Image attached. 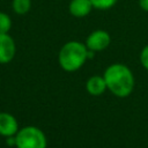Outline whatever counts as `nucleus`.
<instances>
[{"instance_id":"f257e3e1","label":"nucleus","mask_w":148,"mask_h":148,"mask_svg":"<svg viewBox=\"0 0 148 148\" xmlns=\"http://www.w3.org/2000/svg\"><path fill=\"white\" fill-rule=\"evenodd\" d=\"M103 77L108 89L117 97H127L134 89V76L132 71L124 64L110 65Z\"/></svg>"},{"instance_id":"f03ea898","label":"nucleus","mask_w":148,"mask_h":148,"mask_svg":"<svg viewBox=\"0 0 148 148\" xmlns=\"http://www.w3.org/2000/svg\"><path fill=\"white\" fill-rule=\"evenodd\" d=\"M88 59V49L84 43L69 40L65 43L58 54L60 67L66 72H75L83 66Z\"/></svg>"},{"instance_id":"7ed1b4c3","label":"nucleus","mask_w":148,"mask_h":148,"mask_svg":"<svg viewBox=\"0 0 148 148\" xmlns=\"http://www.w3.org/2000/svg\"><path fill=\"white\" fill-rule=\"evenodd\" d=\"M15 146L17 148H46L45 134L36 126H25L15 134Z\"/></svg>"},{"instance_id":"20e7f679","label":"nucleus","mask_w":148,"mask_h":148,"mask_svg":"<svg viewBox=\"0 0 148 148\" xmlns=\"http://www.w3.org/2000/svg\"><path fill=\"white\" fill-rule=\"evenodd\" d=\"M111 43V36L106 30L97 29L91 31L86 38V46L88 50L94 52H99L105 50Z\"/></svg>"},{"instance_id":"39448f33","label":"nucleus","mask_w":148,"mask_h":148,"mask_svg":"<svg viewBox=\"0 0 148 148\" xmlns=\"http://www.w3.org/2000/svg\"><path fill=\"white\" fill-rule=\"evenodd\" d=\"M16 53V45L9 34H0V64L10 62Z\"/></svg>"},{"instance_id":"423d86ee","label":"nucleus","mask_w":148,"mask_h":148,"mask_svg":"<svg viewBox=\"0 0 148 148\" xmlns=\"http://www.w3.org/2000/svg\"><path fill=\"white\" fill-rule=\"evenodd\" d=\"M18 131V124L16 118L7 112H0V135L14 136Z\"/></svg>"},{"instance_id":"0eeeda50","label":"nucleus","mask_w":148,"mask_h":148,"mask_svg":"<svg viewBox=\"0 0 148 148\" xmlns=\"http://www.w3.org/2000/svg\"><path fill=\"white\" fill-rule=\"evenodd\" d=\"M92 9L94 6L90 0H71L68 5L69 14L76 18H82L88 16Z\"/></svg>"},{"instance_id":"6e6552de","label":"nucleus","mask_w":148,"mask_h":148,"mask_svg":"<svg viewBox=\"0 0 148 148\" xmlns=\"http://www.w3.org/2000/svg\"><path fill=\"white\" fill-rule=\"evenodd\" d=\"M86 89L90 95L99 96L105 91V89H108V87L103 76L94 75L90 79H88V81L86 82Z\"/></svg>"},{"instance_id":"1a4fd4ad","label":"nucleus","mask_w":148,"mask_h":148,"mask_svg":"<svg viewBox=\"0 0 148 148\" xmlns=\"http://www.w3.org/2000/svg\"><path fill=\"white\" fill-rule=\"evenodd\" d=\"M31 0H12V9L16 15H25L31 9Z\"/></svg>"},{"instance_id":"9d476101","label":"nucleus","mask_w":148,"mask_h":148,"mask_svg":"<svg viewBox=\"0 0 148 148\" xmlns=\"http://www.w3.org/2000/svg\"><path fill=\"white\" fill-rule=\"evenodd\" d=\"M12 18L5 12H0V34H8L12 29Z\"/></svg>"},{"instance_id":"9b49d317","label":"nucleus","mask_w":148,"mask_h":148,"mask_svg":"<svg viewBox=\"0 0 148 148\" xmlns=\"http://www.w3.org/2000/svg\"><path fill=\"white\" fill-rule=\"evenodd\" d=\"M90 1L94 6V9H98V10L111 9L118 2V0H90Z\"/></svg>"},{"instance_id":"f8f14e48","label":"nucleus","mask_w":148,"mask_h":148,"mask_svg":"<svg viewBox=\"0 0 148 148\" xmlns=\"http://www.w3.org/2000/svg\"><path fill=\"white\" fill-rule=\"evenodd\" d=\"M140 62L148 71V45H146L140 52Z\"/></svg>"},{"instance_id":"ddd939ff","label":"nucleus","mask_w":148,"mask_h":148,"mask_svg":"<svg viewBox=\"0 0 148 148\" xmlns=\"http://www.w3.org/2000/svg\"><path fill=\"white\" fill-rule=\"evenodd\" d=\"M138 3L143 12H148V0H138Z\"/></svg>"},{"instance_id":"4468645a","label":"nucleus","mask_w":148,"mask_h":148,"mask_svg":"<svg viewBox=\"0 0 148 148\" xmlns=\"http://www.w3.org/2000/svg\"><path fill=\"white\" fill-rule=\"evenodd\" d=\"M54 1H60V0H54Z\"/></svg>"}]
</instances>
